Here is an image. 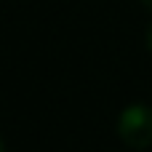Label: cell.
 Wrapping results in <instances>:
<instances>
[{"label":"cell","instance_id":"cell-1","mask_svg":"<svg viewBox=\"0 0 152 152\" xmlns=\"http://www.w3.org/2000/svg\"><path fill=\"white\" fill-rule=\"evenodd\" d=\"M118 136L131 150L152 147V107H147V104L126 107L118 118Z\"/></svg>","mask_w":152,"mask_h":152},{"label":"cell","instance_id":"cell-2","mask_svg":"<svg viewBox=\"0 0 152 152\" xmlns=\"http://www.w3.org/2000/svg\"><path fill=\"white\" fill-rule=\"evenodd\" d=\"M147 48H150V53H152V24H150V29H147Z\"/></svg>","mask_w":152,"mask_h":152},{"label":"cell","instance_id":"cell-3","mask_svg":"<svg viewBox=\"0 0 152 152\" xmlns=\"http://www.w3.org/2000/svg\"><path fill=\"white\" fill-rule=\"evenodd\" d=\"M139 3H142V5H144L147 11H152V0H139Z\"/></svg>","mask_w":152,"mask_h":152},{"label":"cell","instance_id":"cell-4","mask_svg":"<svg viewBox=\"0 0 152 152\" xmlns=\"http://www.w3.org/2000/svg\"><path fill=\"white\" fill-rule=\"evenodd\" d=\"M0 152H5V147H3V142H0Z\"/></svg>","mask_w":152,"mask_h":152}]
</instances>
